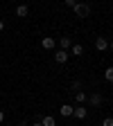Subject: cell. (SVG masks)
I'll return each instance as SVG.
<instances>
[{"label": "cell", "mask_w": 113, "mask_h": 126, "mask_svg": "<svg viewBox=\"0 0 113 126\" xmlns=\"http://www.w3.org/2000/svg\"><path fill=\"white\" fill-rule=\"evenodd\" d=\"M29 14V9H27V5H18L16 7V16H21V18H25V16Z\"/></svg>", "instance_id": "8fae6325"}, {"label": "cell", "mask_w": 113, "mask_h": 126, "mask_svg": "<svg viewBox=\"0 0 113 126\" xmlns=\"http://www.w3.org/2000/svg\"><path fill=\"white\" fill-rule=\"evenodd\" d=\"M32 126H43V124H41V122H36V124H32Z\"/></svg>", "instance_id": "d6986e66"}, {"label": "cell", "mask_w": 113, "mask_h": 126, "mask_svg": "<svg viewBox=\"0 0 113 126\" xmlns=\"http://www.w3.org/2000/svg\"><path fill=\"white\" fill-rule=\"evenodd\" d=\"M68 56H70V52H66V50H59V52L54 54V61L59 63V65H63V63L68 61Z\"/></svg>", "instance_id": "5b68a950"}, {"label": "cell", "mask_w": 113, "mask_h": 126, "mask_svg": "<svg viewBox=\"0 0 113 126\" xmlns=\"http://www.w3.org/2000/svg\"><path fill=\"white\" fill-rule=\"evenodd\" d=\"M70 54H72V56H82V54H84V45L72 43V47H70Z\"/></svg>", "instance_id": "30bf717a"}, {"label": "cell", "mask_w": 113, "mask_h": 126, "mask_svg": "<svg viewBox=\"0 0 113 126\" xmlns=\"http://www.w3.org/2000/svg\"><path fill=\"white\" fill-rule=\"evenodd\" d=\"M102 126H113V117H104L102 119Z\"/></svg>", "instance_id": "5bb4252c"}, {"label": "cell", "mask_w": 113, "mask_h": 126, "mask_svg": "<svg viewBox=\"0 0 113 126\" xmlns=\"http://www.w3.org/2000/svg\"><path fill=\"white\" fill-rule=\"evenodd\" d=\"M109 50H111V52H113V41H111V43H109Z\"/></svg>", "instance_id": "ac0fdd59"}, {"label": "cell", "mask_w": 113, "mask_h": 126, "mask_svg": "<svg viewBox=\"0 0 113 126\" xmlns=\"http://www.w3.org/2000/svg\"><path fill=\"white\" fill-rule=\"evenodd\" d=\"M72 117H77V119H86V117H88V108H84V106H77Z\"/></svg>", "instance_id": "52a82bcc"}, {"label": "cell", "mask_w": 113, "mask_h": 126, "mask_svg": "<svg viewBox=\"0 0 113 126\" xmlns=\"http://www.w3.org/2000/svg\"><path fill=\"white\" fill-rule=\"evenodd\" d=\"M75 101H77V106H82L84 101H88V94L84 90H75Z\"/></svg>", "instance_id": "8992f818"}, {"label": "cell", "mask_w": 113, "mask_h": 126, "mask_svg": "<svg viewBox=\"0 0 113 126\" xmlns=\"http://www.w3.org/2000/svg\"><path fill=\"white\" fill-rule=\"evenodd\" d=\"M59 113H61V117H72V115H75V106L63 104V106L59 108Z\"/></svg>", "instance_id": "277c9868"}, {"label": "cell", "mask_w": 113, "mask_h": 126, "mask_svg": "<svg viewBox=\"0 0 113 126\" xmlns=\"http://www.w3.org/2000/svg\"><path fill=\"white\" fill-rule=\"evenodd\" d=\"M72 11H75L77 18H88V14H90V5H88V2H77V5L72 7Z\"/></svg>", "instance_id": "6da1fadb"}, {"label": "cell", "mask_w": 113, "mask_h": 126, "mask_svg": "<svg viewBox=\"0 0 113 126\" xmlns=\"http://www.w3.org/2000/svg\"><path fill=\"white\" fill-rule=\"evenodd\" d=\"M5 122V113H2V110H0V124H2Z\"/></svg>", "instance_id": "2e32d148"}, {"label": "cell", "mask_w": 113, "mask_h": 126, "mask_svg": "<svg viewBox=\"0 0 113 126\" xmlns=\"http://www.w3.org/2000/svg\"><path fill=\"white\" fill-rule=\"evenodd\" d=\"M63 2H66V7H70V9H72V7L77 5V0H63Z\"/></svg>", "instance_id": "9a60e30c"}, {"label": "cell", "mask_w": 113, "mask_h": 126, "mask_svg": "<svg viewBox=\"0 0 113 126\" xmlns=\"http://www.w3.org/2000/svg\"><path fill=\"white\" fill-rule=\"evenodd\" d=\"M59 45H61V50L70 52V47H72V41H70V36H61V38H59Z\"/></svg>", "instance_id": "9c48e42d"}, {"label": "cell", "mask_w": 113, "mask_h": 126, "mask_svg": "<svg viewBox=\"0 0 113 126\" xmlns=\"http://www.w3.org/2000/svg\"><path fill=\"white\" fill-rule=\"evenodd\" d=\"M41 47H43V50H54V47H57V41L52 36H43L41 38Z\"/></svg>", "instance_id": "7a4b0ae2"}, {"label": "cell", "mask_w": 113, "mask_h": 126, "mask_svg": "<svg viewBox=\"0 0 113 126\" xmlns=\"http://www.w3.org/2000/svg\"><path fill=\"white\" fill-rule=\"evenodd\" d=\"M41 124H43V126H57V119H54L52 115H45V117L41 119Z\"/></svg>", "instance_id": "7c38bea8"}, {"label": "cell", "mask_w": 113, "mask_h": 126, "mask_svg": "<svg viewBox=\"0 0 113 126\" xmlns=\"http://www.w3.org/2000/svg\"><path fill=\"white\" fill-rule=\"evenodd\" d=\"M5 29V20H0V32H2Z\"/></svg>", "instance_id": "e0dca14e"}, {"label": "cell", "mask_w": 113, "mask_h": 126, "mask_svg": "<svg viewBox=\"0 0 113 126\" xmlns=\"http://www.w3.org/2000/svg\"><path fill=\"white\" fill-rule=\"evenodd\" d=\"M104 79H106V81H113V65L104 70Z\"/></svg>", "instance_id": "4fadbf2b"}, {"label": "cell", "mask_w": 113, "mask_h": 126, "mask_svg": "<svg viewBox=\"0 0 113 126\" xmlns=\"http://www.w3.org/2000/svg\"><path fill=\"white\" fill-rule=\"evenodd\" d=\"M102 101H104V99H102L100 92H93L90 97H88V104H90V106H102Z\"/></svg>", "instance_id": "ba28073f"}, {"label": "cell", "mask_w": 113, "mask_h": 126, "mask_svg": "<svg viewBox=\"0 0 113 126\" xmlns=\"http://www.w3.org/2000/svg\"><path fill=\"white\" fill-rule=\"evenodd\" d=\"M95 50H97V52H106L109 50V41L104 36H97V38H95Z\"/></svg>", "instance_id": "3957f363"}]
</instances>
